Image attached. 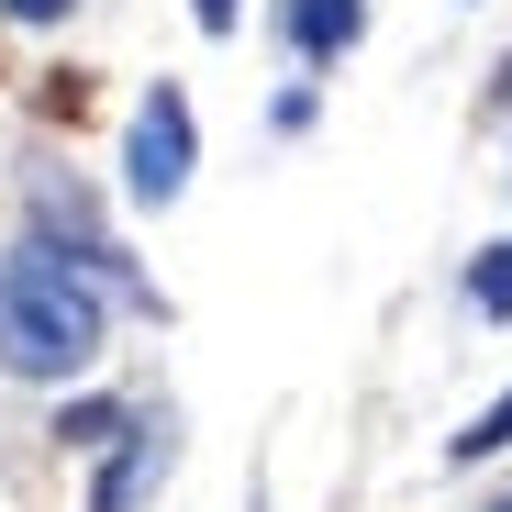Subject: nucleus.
<instances>
[{
  "instance_id": "obj_6",
  "label": "nucleus",
  "mask_w": 512,
  "mask_h": 512,
  "mask_svg": "<svg viewBox=\"0 0 512 512\" xmlns=\"http://www.w3.org/2000/svg\"><path fill=\"white\" fill-rule=\"evenodd\" d=\"M468 301H479L490 323L512 312V245H490V256H479V268H468Z\"/></svg>"
},
{
  "instance_id": "obj_5",
  "label": "nucleus",
  "mask_w": 512,
  "mask_h": 512,
  "mask_svg": "<svg viewBox=\"0 0 512 512\" xmlns=\"http://www.w3.org/2000/svg\"><path fill=\"white\" fill-rule=\"evenodd\" d=\"M501 446H512V401H490L468 435H446V457H457V468H479V457H501Z\"/></svg>"
},
{
  "instance_id": "obj_8",
  "label": "nucleus",
  "mask_w": 512,
  "mask_h": 512,
  "mask_svg": "<svg viewBox=\"0 0 512 512\" xmlns=\"http://www.w3.org/2000/svg\"><path fill=\"white\" fill-rule=\"evenodd\" d=\"M0 12H12V23H67L78 0H0Z\"/></svg>"
},
{
  "instance_id": "obj_9",
  "label": "nucleus",
  "mask_w": 512,
  "mask_h": 512,
  "mask_svg": "<svg viewBox=\"0 0 512 512\" xmlns=\"http://www.w3.org/2000/svg\"><path fill=\"white\" fill-rule=\"evenodd\" d=\"M501 512H512V501H501Z\"/></svg>"
},
{
  "instance_id": "obj_1",
  "label": "nucleus",
  "mask_w": 512,
  "mask_h": 512,
  "mask_svg": "<svg viewBox=\"0 0 512 512\" xmlns=\"http://www.w3.org/2000/svg\"><path fill=\"white\" fill-rule=\"evenodd\" d=\"M101 323H112V290L78 256H56L45 234L0 256V368L12 379H78L101 357Z\"/></svg>"
},
{
  "instance_id": "obj_2",
  "label": "nucleus",
  "mask_w": 512,
  "mask_h": 512,
  "mask_svg": "<svg viewBox=\"0 0 512 512\" xmlns=\"http://www.w3.org/2000/svg\"><path fill=\"white\" fill-rule=\"evenodd\" d=\"M190 167H201V123H190V90L179 78H156V90L134 101V134H123V190L145 212H167L190 190Z\"/></svg>"
},
{
  "instance_id": "obj_7",
  "label": "nucleus",
  "mask_w": 512,
  "mask_h": 512,
  "mask_svg": "<svg viewBox=\"0 0 512 512\" xmlns=\"http://www.w3.org/2000/svg\"><path fill=\"white\" fill-rule=\"evenodd\" d=\"M190 23H201V34H234V23H245V0H190Z\"/></svg>"
},
{
  "instance_id": "obj_4",
  "label": "nucleus",
  "mask_w": 512,
  "mask_h": 512,
  "mask_svg": "<svg viewBox=\"0 0 512 512\" xmlns=\"http://www.w3.org/2000/svg\"><path fill=\"white\" fill-rule=\"evenodd\" d=\"M156 468H167V435H156V423H134V446H123V457L101 468V490H90V512H134V490H145Z\"/></svg>"
},
{
  "instance_id": "obj_3",
  "label": "nucleus",
  "mask_w": 512,
  "mask_h": 512,
  "mask_svg": "<svg viewBox=\"0 0 512 512\" xmlns=\"http://www.w3.org/2000/svg\"><path fill=\"white\" fill-rule=\"evenodd\" d=\"M357 34H368V0H290V45H301L312 67H334Z\"/></svg>"
}]
</instances>
